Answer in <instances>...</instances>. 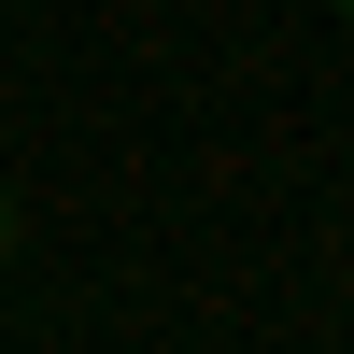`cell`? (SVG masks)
Here are the masks:
<instances>
[{
  "mask_svg": "<svg viewBox=\"0 0 354 354\" xmlns=\"http://www.w3.org/2000/svg\"><path fill=\"white\" fill-rule=\"evenodd\" d=\"M0 255H15V198H0Z\"/></svg>",
  "mask_w": 354,
  "mask_h": 354,
  "instance_id": "1",
  "label": "cell"
},
{
  "mask_svg": "<svg viewBox=\"0 0 354 354\" xmlns=\"http://www.w3.org/2000/svg\"><path fill=\"white\" fill-rule=\"evenodd\" d=\"M340 15H354V0H340Z\"/></svg>",
  "mask_w": 354,
  "mask_h": 354,
  "instance_id": "2",
  "label": "cell"
}]
</instances>
